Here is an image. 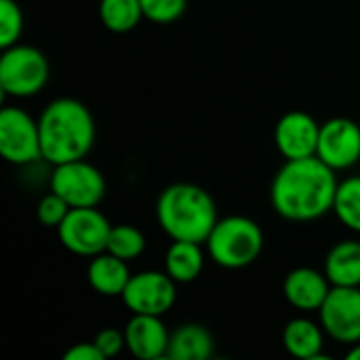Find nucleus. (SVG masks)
Segmentation results:
<instances>
[{
    "label": "nucleus",
    "mask_w": 360,
    "mask_h": 360,
    "mask_svg": "<svg viewBox=\"0 0 360 360\" xmlns=\"http://www.w3.org/2000/svg\"><path fill=\"white\" fill-rule=\"evenodd\" d=\"M338 186L335 171L319 156L287 160L272 181L270 200L283 219L314 221L333 211Z\"/></svg>",
    "instance_id": "nucleus-1"
},
{
    "label": "nucleus",
    "mask_w": 360,
    "mask_h": 360,
    "mask_svg": "<svg viewBox=\"0 0 360 360\" xmlns=\"http://www.w3.org/2000/svg\"><path fill=\"white\" fill-rule=\"evenodd\" d=\"M40 146L42 160L63 165L84 158L95 143V120L89 108L72 97L51 101L40 118Z\"/></svg>",
    "instance_id": "nucleus-2"
},
{
    "label": "nucleus",
    "mask_w": 360,
    "mask_h": 360,
    "mask_svg": "<svg viewBox=\"0 0 360 360\" xmlns=\"http://www.w3.org/2000/svg\"><path fill=\"white\" fill-rule=\"evenodd\" d=\"M156 219L173 240L207 243L219 221L213 196L196 184H173L156 202Z\"/></svg>",
    "instance_id": "nucleus-3"
},
{
    "label": "nucleus",
    "mask_w": 360,
    "mask_h": 360,
    "mask_svg": "<svg viewBox=\"0 0 360 360\" xmlns=\"http://www.w3.org/2000/svg\"><path fill=\"white\" fill-rule=\"evenodd\" d=\"M262 251V228L257 226V221L243 215H230L219 219L207 238L209 257L226 270H240L255 264Z\"/></svg>",
    "instance_id": "nucleus-4"
},
{
    "label": "nucleus",
    "mask_w": 360,
    "mask_h": 360,
    "mask_svg": "<svg viewBox=\"0 0 360 360\" xmlns=\"http://www.w3.org/2000/svg\"><path fill=\"white\" fill-rule=\"evenodd\" d=\"M49 59L30 44H13L2 49L0 89L8 97H32L49 82Z\"/></svg>",
    "instance_id": "nucleus-5"
},
{
    "label": "nucleus",
    "mask_w": 360,
    "mask_h": 360,
    "mask_svg": "<svg viewBox=\"0 0 360 360\" xmlns=\"http://www.w3.org/2000/svg\"><path fill=\"white\" fill-rule=\"evenodd\" d=\"M112 224L108 217L97 211V207H78L70 209L68 217L57 228L59 243L74 255L95 257L108 249Z\"/></svg>",
    "instance_id": "nucleus-6"
},
{
    "label": "nucleus",
    "mask_w": 360,
    "mask_h": 360,
    "mask_svg": "<svg viewBox=\"0 0 360 360\" xmlns=\"http://www.w3.org/2000/svg\"><path fill=\"white\" fill-rule=\"evenodd\" d=\"M51 190L59 194L72 209L97 207L105 196V177L84 158L70 160L55 165L51 175Z\"/></svg>",
    "instance_id": "nucleus-7"
},
{
    "label": "nucleus",
    "mask_w": 360,
    "mask_h": 360,
    "mask_svg": "<svg viewBox=\"0 0 360 360\" xmlns=\"http://www.w3.org/2000/svg\"><path fill=\"white\" fill-rule=\"evenodd\" d=\"M0 154L11 165H30L42 160L40 129L21 108H4L0 112Z\"/></svg>",
    "instance_id": "nucleus-8"
},
{
    "label": "nucleus",
    "mask_w": 360,
    "mask_h": 360,
    "mask_svg": "<svg viewBox=\"0 0 360 360\" xmlns=\"http://www.w3.org/2000/svg\"><path fill=\"white\" fill-rule=\"evenodd\" d=\"M175 281L165 272H139L131 276L122 302L133 314H152V316H162L167 314L175 300H177V289Z\"/></svg>",
    "instance_id": "nucleus-9"
},
{
    "label": "nucleus",
    "mask_w": 360,
    "mask_h": 360,
    "mask_svg": "<svg viewBox=\"0 0 360 360\" xmlns=\"http://www.w3.org/2000/svg\"><path fill=\"white\" fill-rule=\"evenodd\" d=\"M321 325L329 338L354 346L360 342V287H331L321 306Z\"/></svg>",
    "instance_id": "nucleus-10"
},
{
    "label": "nucleus",
    "mask_w": 360,
    "mask_h": 360,
    "mask_svg": "<svg viewBox=\"0 0 360 360\" xmlns=\"http://www.w3.org/2000/svg\"><path fill=\"white\" fill-rule=\"evenodd\" d=\"M316 156L333 171H344L360 160V127L350 118H331L321 124Z\"/></svg>",
    "instance_id": "nucleus-11"
},
{
    "label": "nucleus",
    "mask_w": 360,
    "mask_h": 360,
    "mask_svg": "<svg viewBox=\"0 0 360 360\" xmlns=\"http://www.w3.org/2000/svg\"><path fill=\"white\" fill-rule=\"evenodd\" d=\"M319 135H321V124L306 112L285 114L274 129L276 148L287 160L316 156Z\"/></svg>",
    "instance_id": "nucleus-12"
},
{
    "label": "nucleus",
    "mask_w": 360,
    "mask_h": 360,
    "mask_svg": "<svg viewBox=\"0 0 360 360\" xmlns=\"http://www.w3.org/2000/svg\"><path fill=\"white\" fill-rule=\"evenodd\" d=\"M127 350L141 360H156L167 356L171 333L167 331L160 316L133 314L124 327Z\"/></svg>",
    "instance_id": "nucleus-13"
},
{
    "label": "nucleus",
    "mask_w": 360,
    "mask_h": 360,
    "mask_svg": "<svg viewBox=\"0 0 360 360\" xmlns=\"http://www.w3.org/2000/svg\"><path fill=\"white\" fill-rule=\"evenodd\" d=\"M331 287L333 285L329 283L325 272L321 274L314 268H295L287 274L283 283V293L293 308L304 312H314L321 310Z\"/></svg>",
    "instance_id": "nucleus-14"
},
{
    "label": "nucleus",
    "mask_w": 360,
    "mask_h": 360,
    "mask_svg": "<svg viewBox=\"0 0 360 360\" xmlns=\"http://www.w3.org/2000/svg\"><path fill=\"white\" fill-rule=\"evenodd\" d=\"M131 276L133 274L129 272L127 262L108 251L91 257V264L86 268L89 285L93 287V291L105 297H122Z\"/></svg>",
    "instance_id": "nucleus-15"
},
{
    "label": "nucleus",
    "mask_w": 360,
    "mask_h": 360,
    "mask_svg": "<svg viewBox=\"0 0 360 360\" xmlns=\"http://www.w3.org/2000/svg\"><path fill=\"white\" fill-rule=\"evenodd\" d=\"M215 340L202 325L188 323L171 333L167 356L171 360H207L213 356Z\"/></svg>",
    "instance_id": "nucleus-16"
},
{
    "label": "nucleus",
    "mask_w": 360,
    "mask_h": 360,
    "mask_svg": "<svg viewBox=\"0 0 360 360\" xmlns=\"http://www.w3.org/2000/svg\"><path fill=\"white\" fill-rule=\"evenodd\" d=\"M323 327V325H321ZM308 319H293L283 329V346L285 350L302 360L323 359L325 348V329Z\"/></svg>",
    "instance_id": "nucleus-17"
},
{
    "label": "nucleus",
    "mask_w": 360,
    "mask_h": 360,
    "mask_svg": "<svg viewBox=\"0 0 360 360\" xmlns=\"http://www.w3.org/2000/svg\"><path fill=\"white\" fill-rule=\"evenodd\" d=\"M325 274L333 287H360V243L342 240L327 253Z\"/></svg>",
    "instance_id": "nucleus-18"
},
{
    "label": "nucleus",
    "mask_w": 360,
    "mask_h": 360,
    "mask_svg": "<svg viewBox=\"0 0 360 360\" xmlns=\"http://www.w3.org/2000/svg\"><path fill=\"white\" fill-rule=\"evenodd\" d=\"M205 268V253L200 243L173 240L165 255V270L175 283H194Z\"/></svg>",
    "instance_id": "nucleus-19"
},
{
    "label": "nucleus",
    "mask_w": 360,
    "mask_h": 360,
    "mask_svg": "<svg viewBox=\"0 0 360 360\" xmlns=\"http://www.w3.org/2000/svg\"><path fill=\"white\" fill-rule=\"evenodd\" d=\"M99 17L110 32L124 34L139 25L143 17V8L139 0H101Z\"/></svg>",
    "instance_id": "nucleus-20"
},
{
    "label": "nucleus",
    "mask_w": 360,
    "mask_h": 360,
    "mask_svg": "<svg viewBox=\"0 0 360 360\" xmlns=\"http://www.w3.org/2000/svg\"><path fill=\"white\" fill-rule=\"evenodd\" d=\"M333 213L348 230L360 234V177H350L338 186Z\"/></svg>",
    "instance_id": "nucleus-21"
},
{
    "label": "nucleus",
    "mask_w": 360,
    "mask_h": 360,
    "mask_svg": "<svg viewBox=\"0 0 360 360\" xmlns=\"http://www.w3.org/2000/svg\"><path fill=\"white\" fill-rule=\"evenodd\" d=\"M146 249V236L141 234V230H137L135 226L122 224V226H112L110 230V238H108V253L131 262L137 259Z\"/></svg>",
    "instance_id": "nucleus-22"
},
{
    "label": "nucleus",
    "mask_w": 360,
    "mask_h": 360,
    "mask_svg": "<svg viewBox=\"0 0 360 360\" xmlns=\"http://www.w3.org/2000/svg\"><path fill=\"white\" fill-rule=\"evenodd\" d=\"M23 32V13L15 0H0V46L8 49L19 42Z\"/></svg>",
    "instance_id": "nucleus-23"
},
{
    "label": "nucleus",
    "mask_w": 360,
    "mask_h": 360,
    "mask_svg": "<svg viewBox=\"0 0 360 360\" xmlns=\"http://www.w3.org/2000/svg\"><path fill=\"white\" fill-rule=\"evenodd\" d=\"M143 8V17L152 23L169 25L181 19L188 8V0H139Z\"/></svg>",
    "instance_id": "nucleus-24"
},
{
    "label": "nucleus",
    "mask_w": 360,
    "mask_h": 360,
    "mask_svg": "<svg viewBox=\"0 0 360 360\" xmlns=\"http://www.w3.org/2000/svg\"><path fill=\"white\" fill-rule=\"evenodd\" d=\"M70 205L51 190V194H46L40 202H38V209H36V215H38V221L44 226V228H59L61 221L68 217L70 213Z\"/></svg>",
    "instance_id": "nucleus-25"
},
{
    "label": "nucleus",
    "mask_w": 360,
    "mask_h": 360,
    "mask_svg": "<svg viewBox=\"0 0 360 360\" xmlns=\"http://www.w3.org/2000/svg\"><path fill=\"white\" fill-rule=\"evenodd\" d=\"M95 346L101 350V354L105 359H114L118 356L124 348H127V340H124V331H118V329H103L95 335Z\"/></svg>",
    "instance_id": "nucleus-26"
},
{
    "label": "nucleus",
    "mask_w": 360,
    "mask_h": 360,
    "mask_svg": "<svg viewBox=\"0 0 360 360\" xmlns=\"http://www.w3.org/2000/svg\"><path fill=\"white\" fill-rule=\"evenodd\" d=\"M65 360H105V356L101 354V350L95 346V342H89V344H76L72 346L65 354Z\"/></svg>",
    "instance_id": "nucleus-27"
},
{
    "label": "nucleus",
    "mask_w": 360,
    "mask_h": 360,
    "mask_svg": "<svg viewBox=\"0 0 360 360\" xmlns=\"http://www.w3.org/2000/svg\"><path fill=\"white\" fill-rule=\"evenodd\" d=\"M346 359H348V360H360V342H359V344H354V346L350 348V352L346 354Z\"/></svg>",
    "instance_id": "nucleus-28"
}]
</instances>
